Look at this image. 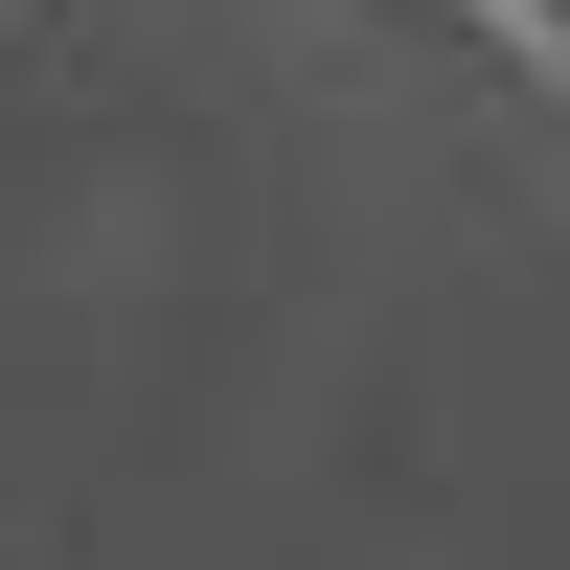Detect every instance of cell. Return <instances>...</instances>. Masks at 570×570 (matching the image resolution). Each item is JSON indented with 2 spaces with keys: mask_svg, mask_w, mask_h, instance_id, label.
<instances>
[{
  "mask_svg": "<svg viewBox=\"0 0 570 570\" xmlns=\"http://www.w3.org/2000/svg\"><path fill=\"white\" fill-rule=\"evenodd\" d=\"M502 23H525V46H548V69H570V0H502Z\"/></svg>",
  "mask_w": 570,
  "mask_h": 570,
  "instance_id": "6da1fadb",
  "label": "cell"
}]
</instances>
